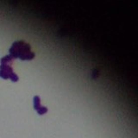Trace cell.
<instances>
[{
  "instance_id": "5b68a950",
  "label": "cell",
  "mask_w": 138,
  "mask_h": 138,
  "mask_svg": "<svg viewBox=\"0 0 138 138\" xmlns=\"http://www.w3.org/2000/svg\"><path fill=\"white\" fill-rule=\"evenodd\" d=\"M37 112L39 115H43V114H46L47 112V108L45 107V106H40L37 110Z\"/></svg>"
},
{
  "instance_id": "7a4b0ae2",
  "label": "cell",
  "mask_w": 138,
  "mask_h": 138,
  "mask_svg": "<svg viewBox=\"0 0 138 138\" xmlns=\"http://www.w3.org/2000/svg\"><path fill=\"white\" fill-rule=\"evenodd\" d=\"M12 60H13V59L10 55H6L1 59V65H8V64L12 63Z\"/></svg>"
},
{
  "instance_id": "6da1fadb",
  "label": "cell",
  "mask_w": 138,
  "mask_h": 138,
  "mask_svg": "<svg viewBox=\"0 0 138 138\" xmlns=\"http://www.w3.org/2000/svg\"><path fill=\"white\" fill-rule=\"evenodd\" d=\"M34 57H35V54L30 51V52L26 53L25 54H23V55H22V56H20L19 58L21 59V60H32Z\"/></svg>"
},
{
  "instance_id": "8992f818",
  "label": "cell",
  "mask_w": 138,
  "mask_h": 138,
  "mask_svg": "<svg viewBox=\"0 0 138 138\" xmlns=\"http://www.w3.org/2000/svg\"><path fill=\"white\" fill-rule=\"evenodd\" d=\"M10 74H9L8 73H6V72H3V71H1L0 70V77L1 78H3V79H10Z\"/></svg>"
},
{
  "instance_id": "3957f363",
  "label": "cell",
  "mask_w": 138,
  "mask_h": 138,
  "mask_svg": "<svg viewBox=\"0 0 138 138\" xmlns=\"http://www.w3.org/2000/svg\"><path fill=\"white\" fill-rule=\"evenodd\" d=\"M0 70H1V71H3V72H6V73H8L9 74L13 73V69H12V67L9 65H1L0 66Z\"/></svg>"
},
{
  "instance_id": "277c9868",
  "label": "cell",
  "mask_w": 138,
  "mask_h": 138,
  "mask_svg": "<svg viewBox=\"0 0 138 138\" xmlns=\"http://www.w3.org/2000/svg\"><path fill=\"white\" fill-rule=\"evenodd\" d=\"M40 106H41V99H40L39 96H35L34 97V108H35V110H37Z\"/></svg>"
},
{
  "instance_id": "52a82bcc",
  "label": "cell",
  "mask_w": 138,
  "mask_h": 138,
  "mask_svg": "<svg viewBox=\"0 0 138 138\" xmlns=\"http://www.w3.org/2000/svg\"><path fill=\"white\" fill-rule=\"evenodd\" d=\"M10 79L11 80V81L16 82L18 80V76L15 73H10Z\"/></svg>"
}]
</instances>
